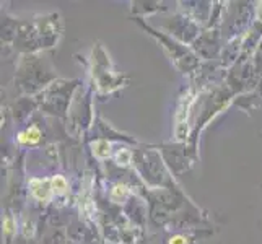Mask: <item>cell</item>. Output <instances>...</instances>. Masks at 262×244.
<instances>
[{
	"label": "cell",
	"mask_w": 262,
	"mask_h": 244,
	"mask_svg": "<svg viewBox=\"0 0 262 244\" xmlns=\"http://www.w3.org/2000/svg\"><path fill=\"white\" fill-rule=\"evenodd\" d=\"M191 103H192V98L187 96V99H184L183 103L179 106V111L176 114V137L178 139H186L187 135V125H186V117H187V113H189V107H191Z\"/></svg>",
	"instance_id": "6da1fadb"
},
{
	"label": "cell",
	"mask_w": 262,
	"mask_h": 244,
	"mask_svg": "<svg viewBox=\"0 0 262 244\" xmlns=\"http://www.w3.org/2000/svg\"><path fill=\"white\" fill-rule=\"evenodd\" d=\"M33 192L38 198H48L49 197V184L44 183H33Z\"/></svg>",
	"instance_id": "7a4b0ae2"
},
{
	"label": "cell",
	"mask_w": 262,
	"mask_h": 244,
	"mask_svg": "<svg viewBox=\"0 0 262 244\" xmlns=\"http://www.w3.org/2000/svg\"><path fill=\"white\" fill-rule=\"evenodd\" d=\"M95 155L96 157H107L110 155V143L107 142H98L95 145Z\"/></svg>",
	"instance_id": "3957f363"
},
{
	"label": "cell",
	"mask_w": 262,
	"mask_h": 244,
	"mask_svg": "<svg viewBox=\"0 0 262 244\" xmlns=\"http://www.w3.org/2000/svg\"><path fill=\"white\" fill-rule=\"evenodd\" d=\"M38 139H39V130L36 129V127H31L30 130H28V134L26 135H21V142H38Z\"/></svg>",
	"instance_id": "277c9868"
},
{
	"label": "cell",
	"mask_w": 262,
	"mask_h": 244,
	"mask_svg": "<svg viewBox=\"0 0 262 244\" xmlns=\"http://www.w3.org/2000/svg\"><path fill=\"white\" fill-rule=\"evenodd\" d=\"M52 187L56 189V191H59V192H64L66 189H67V183H66V179H64V178H60V176L54 178V179H52Z\"/></svg>",
	"instance_id": "5b68a950"
},
{
	"label": "cell",
	"mask_w": 262,
	"mask_h": 244,
	"mask_svg": "<svg viewBox=\"0 0 262 244\" xmlns=\"http://www.w3.org/2000/svg\"><path fill=\"white\" fill-rule=\"evenodd\" d=\"M117 161L121 163V165H129V161H130V153L129 151H119V155H117Z\"/></svg>",
	"instance_id": "8992f818"
},
{
	"label": "cell",
	"mask_w": 262,
	"mask_h": 244,
	"mask_svg": "<svg viewBox=\"0 0 262 244\" xmlns=\"http://www.w3.org/2000/svg\"><path fill=\"white\" fill-rule=\"evenodd\" d=\"M171 244H184V242H183V238H176V239L171 241Z\"/></svg>",
	"instance_id": "52a82bcc"
}]
</instances>
